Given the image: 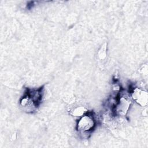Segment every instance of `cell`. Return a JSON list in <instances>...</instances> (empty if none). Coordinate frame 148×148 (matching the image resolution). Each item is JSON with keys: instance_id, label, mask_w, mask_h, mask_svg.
Returning <instances> with one entry per match:
<instances>
[{"instance_id": "obj_1", "label": "cell", "mask_w": 148, "mask_h": 148, "mask_svg": "<svg viewBox=\"0 0 148 148\" xmlns=\"http://www.w3.org/2000/svg\"><path fill=\"white\" fill-rule=\"evenodd\" d=\"M96 121L91 114H85L80 117L76 124L77 130L82 133L91 132L95 127Z\"/></svg>"}, {"instance_id": "obj_2", "label": "cell", "mask_w": 148, "mask_h": 148, "mask_svg": "<svg viewBox=\"0 0 148 148\" xmlns=\"http://www.w3.org/2000/svg\"><path fill=\"white\" fill-rule=\"evenodd\" d=\"M131 103V99L129 96L121 95L116 104V113L119 116L126 115L130 108Z\"/></svg>"}, {"instance_id": "obj_3", "label": "cell", "mask_w": 148, "mask_h": 148, "mask_svg": "<svg viewBox=\"0 0 148 148\" xmlns=\"http://www.w3.org/2000/svg\"><path fill=\"white\" fill-rule=\"evenodd\" d=\"M132 99L140 106H146L148 103L147 92L140 88L135 87L131 91Z\"/></svg>"}, {"instance_id": "obj_4", "label": "cell", "mask_w": 148, "mask_h": 148, "mask_svg": "<svg viewBox=\"0 0 148 148\" xmlns=\"http://www.w3.org/2000/svg\"><path fill=\"white\" fill-rule=\"evenodd\" d=\"M87 112V109L86 107L83 106H79L74 108L71 111V114L75 117H82L84 114H86Z\"/></svg>"}, {"instance_id": "obj_5", "label": "cell", "mask_w": 148, "mask_h": 148, "mask_svg": "<svg viewBox=\"0 0 148 148\" xmlns=\"http://www.w3.org/2000/svg\"><path fill=\"white\" fill-rule=\"evenodd\" d=\"M98 56L101 60H103L106 58V46L105 43L103 45H102V46L101 47L100 49L98 51Z\"/></svg>"}, {"instance_id": "obj_6", "label": "cell", "mask_w": 148, "mask_h": 148, "mask_svg": "<svg viewBox=\"0 0 148 148\" xmlns=\"http://www.w3.org/2000/svg\"><path fill=\"white\" fill-rule=\"evenodd\" d=\"M147 64H144L143 65H142L140 68V72L143 73L144 75H147Z\"/></svg>"}]
</instances>
